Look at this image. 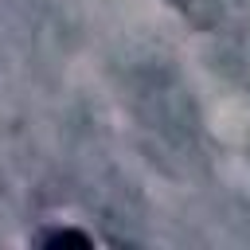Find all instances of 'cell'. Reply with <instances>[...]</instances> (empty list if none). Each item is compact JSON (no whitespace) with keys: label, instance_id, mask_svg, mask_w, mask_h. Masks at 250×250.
<instances>
[{"label":"cell","instance_id":"1","mask_svg":"<svg viewBox=\"0 0 250 250\" xmlns=\"http://www.w3.org/2000/svg\"><path fill=\"white\" fill-rule=\"evenodd\" d=\"M43 246H94V242L82 230H51V234H43Z\"/></svg>","mask_w":250,"mask_h":250}]
</instances>
